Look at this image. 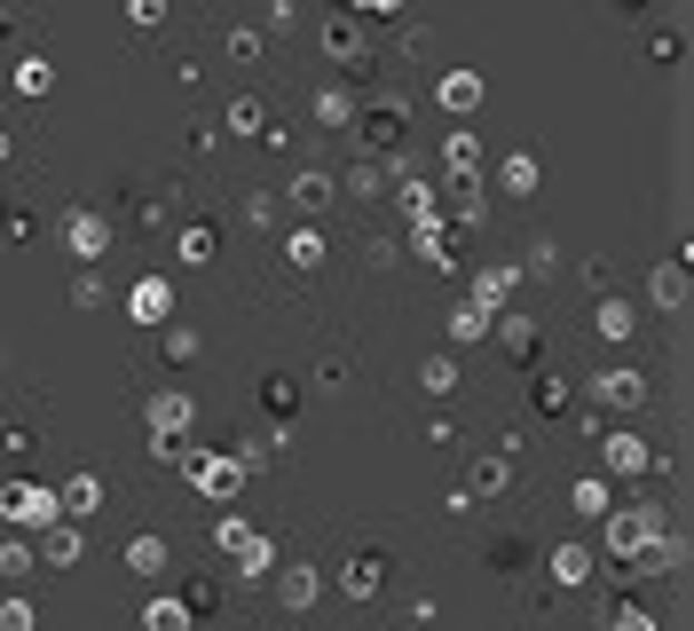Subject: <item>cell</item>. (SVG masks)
I'll list each match as a JSON object with an SVG mask.
<instances>
[{"instance_id": "obj_1", "label": "cell", "mask_w": 694, "mask_h": 631, "mask_svg": "<svg viewBox=\"0 0 694 631\" xmlns=\"http://www.w3.org/2000/svg\"><path fill=\"white\" fill-rule=\"evenodd\" d=\"M174 466H182V482H190L198 497H214V505H237V497H245V466H237V450H198V442H190Z\"/></svg>"}, {"instance_id": "obj_2", "label": "cell", "mask_w": 694, "mask_h": 631, "mask_svg": "<svg viewBox=\"0 0 694 631\" xmlns=\"http://www.w3.org/2000/svg\"><path fill=\"white\" fill-rule=\"evenodd\" d=\"M403 127H410V111H403L395 96H387V103H364L356 119H347V135H356V150H364V158H379V150L395 158V150H403Z\"/></svg>"}, {"instance_id": "obj_3", "label": "cell", "mask_w": 694, "mask_h": 631, "mask_svg": "<svg viewBox=\"0 0 694 631\" xmlns=\"http://www.w3.org/2000/svg\"><path fill=\"white\" fill-rule=\"evenodd\" d=\"M599 474L607 482H640V474H655V442L647 434H632V426H599Z\"/></svg>"}, {"instance_id": "obj_4", "label": "cell", "mask_w": 694, "mask_h": 631, "mask_svg": "<svg viewBox=\"0 0 694 631\" xmlns=\"http://www.w3.org/2000/svg\"><path fill=\"white\" fill-rule=\"evenodd\" d=\"M599 521H607V553H616V561H624V553H640V545H647V536L663 529V505H647V497H632V505H607Z\"/></svg>"}, {"instance_id": "obj_5", "label": "cell", "mask_w": 694, "mask_h": 631, "mask_svg": "<svg viewBox=\"0 0 694 631\" xmlns=\"http://www.w3.org/2000/svg\"><path fill=\"white\" fill-rule=\"evenodd\" d=\"M56 513H63V497L48 482H0V521H9V529H40Z\"/></svg>"}, {"instance_id": "obj_6", "label": "cell", "mask_w": 694, "mask_h": 631, "mask_svg": "<svg viewBox=\"0 0 694 631\" xmlns=\"http://www.w3.org/2000/svg\"><path fill=\"white\" fill-rule=\"evenodd\" d=\"M316 40H324V56H339L347 71H364V63H371V48H364V17H356V9L324 17V24H316Z\"/></svg>"}, {"instance_id": "obj_7", "label": "cell", "mask_w": 694, "mask_h": 631, "mask_svg": "<svg viewBox=\"0 0 694 631\" xmlns=\"http://www.w3.org/2000/svg\"><path fill=\"white\" fill-rule=\"evenodd\" d=\"M79 561H87V529L71 513L40 521V569H79Z\"/></svg>"}, {"instance_id": "obj_8", "label": "cell", "mask_w": 694, "mask_h": 631, "mask_svg": "<svg viewBox=\"0 0 694 631\" xmlns=\"http://www.w3.org/2000/svg\"><path fill=\"white\" fill-rule=\"evenodd\" d=\"M410 260H426V268H458V229H450L443 214L410 221Z\"/></svg>"}, {"instance_id": "obj_9", "label": "cell", "mask_w": 694, "mask_h": 631, "mask_svg": "<svg viewBox=\"0 0 694 631\" xmlns=\"http://www.w3.org/2000/svg\"><path fill=\"white\" fill-rule=\"evenodd\" d=\"M592 395H599L607 411H640L655 387H647V372H632V364H607V372H592Z\"/></svg>"}, {"instance_id": "obj_10", "label": "cell", "mask_w": 694, "mask_h": 631, "mask_svg": "<svg viewBox=\"0 0 694 631\" xmlns=\"http://www.w3.org/2000/svg\"><path fill=\"white\" fill-rule=\"evenodd\" d=\"M482 96H489V79H482V71H466V63L434 79V103H443L450 119H474V111H482Z\"/></svg>"}, {"instance_id": "obj_11", "label": "cell", "mask_w": 694, "mask_h": 631, "mask_svg": "<svg viewBox=\"0 0 694 631\" xmlns=\"http://www.w3.org/2000/svg\"><path fill=\"white\" fill-rule=\"evenodd\" d=\"M331 198H339V174H324V166H300L293 183H285V206H293V214H308V221H316Z\"/></svg>"}, {"instance_id": "obj_12", "label": "cell", "mask_w": 694, "mask_h": 631, "mask_svg": "<svg viewBox=\"0 0 694 631\" xmlns=\"http://www.w3.org/2000/svg\"><path fill=\"white\" fill-rule=\"evenodd\" d=\"M339 592L356 600V608H371V600L387 592V553H356V561H339Z\"/></svg>"}, {"instance_id": "obj_13", "label": "cell", "mask_w": 694, "mask_h": 631, "mask_svg": "<svg viewBox=\"0 0 694 631\" xmlns=\"http://www.w3.org/2000/svg\"><path fill=\"white\" fill-rule=\"evenodd\" d=\"M63 245H71L79 260H103V253H111V214H87V206L63 214Z\"/></svg>"}, {"instance_id": "obj_14", "label": "cell", "mask_w": 694, "mask_h": 631, "mask_svg": "<svg viewBox=\"0 0 694 631\" xmlns=\"http://www.w3.org/2000/svg\"><path fill=\"white\" fill-rule=\"evenodd\" d=\"M190 418H198V403H190L182 387H158V395L142 403V426H150V434H190Z\"/></svg>"}, {"instance_id": "obj_15", "label": "cell", "mask_w": 694, "mask_h": 631, "mask_svg": "<svg viewBox=\"0 0 694 631\" xmlns=\"http://www.w3.org/2000/svg\"><path fill=\"white\" fill-rule=\"evenodd\" d=\"M166 561H174V545H166L158 529L127 536V576H135V584H158V576H166Z\"/></svg>"}, {"instance_id": "obj_16", "label": "cell", "mask_w": 694, "mask_h": 631, "mask_svg": "<svg viewBox=\"0 0 694 631\" xmlns=\"http://www.w3.org/2000/svg\"><path fill=\"white\" fill-rule=\"evenodd\" d=\"M285 260L300 268V277H316V268L331 260V237H324V221H300V229H285Z\"/></svg>"}, {"instance_id": "obj_17", "label": "cell", "mask_w": 694, "mask_h": 631, "mask_svg": "<svg viewBox=\"0 0 694 631\" xmlns=\"http://www.w3.org/2000/svg\"><path fill=\"white\" fill-rule=\"evenodd\" d=\"M127 316H135V324H166V316H174V285H166V277H135V285H127Z\"/></svg>"}, {"instance_id": "obj_18", "label": "cell", "mask_w": 694, "mask_h": 631, "mask_svg": "<svg viewBox=\"0 0 694 631\" xmlns=\"http://www.w3.org/2000/svg\"><path fill=\"white\" fill-rule=\"evenodd\" d=\"M269 576H277V608H285V615H308V608L324 600V576H316V569H269Z\"/></svg>"}, {"instance_id": "obj_19", "label": "cell", "mask_w": 694, "mask_h": 631, "mask_svg": "<svg viewBox=\"0 0 694 631\" xmlns=\"http://www.w3.org/2000/svg\"><path fill=\"white\" fill-rule=\"evenodd\" d=\"M545 569H553V584H561V592H584V584L599 576L592 545H553V561H545Z\"/></svg>"}, {"instance_id": "obj_20", "label": "cell", "mask_w": 694, "mask_h": 631, "mask_svg": "<svg viewBox=\"0 0 694 631\" xmlns=\"http://www.w3.org/2000/svg\"><path fill=\"white\" fill-rule=\"evenodd\" d=\"M513 285H520V260H489V268H474V293H466V300L505 308V300H513Z\"/></svg>"}, {"instance_id": "obj_21", "label": "cell", "mask_w": 694, "mask_h": 631, "mask_svg": "<svg viewBox=\"0 0 694 631\" xmlns=\"http://www.w3.org/2000/svg\"><path fill=\"white\" fill-rule=\"evenodd\" d=\"M489 183H497L505 198H537V158H529V150H505V158L489 166Z\"/></svg>"}, {"instance_id": "obj_22", "label": "cell", "mask_w": 694, "mask_h": 631, "mask_svg": "<svg viewBox=\"0 0 694 631\" xmlns=\"http://www.w3.org/2000/svg\"><path fill=\"white\" fill-rule=\"evenodd\" d=\"M339 198H364V206H379V198H387V166H379V158H356V166L339 174Z\"/></svg>"}, {"instance_id": "obj_23", "label": "cell", "mask_w": 694, "mask_h": 631, "mask_svg": "<svg viewBox=\"0 0 694 631\" xmlns=\"http://www.w3.org/2000/svg\"><path fill=\"white\" fill-rule=\"evenodd\" d=\"M443 166H450V183H474V174H482V142H474V127H450V135H443Z\"/></svg>"}, {"instance_id": "obj_24", "label": "cell", "mask_w": 694, "mask_h": 631, "mask_svg": "<svg viewBox=\"0 0 694 631\" xmlns=\"http://www.w3.org/2000/svg\"><path fill=\"white\" fill-rule=\"evenodd\" d=\"M418 387H426V395H458V387H466V372H458V355H450V347H434L426 364H418Z\"/></svg>"}, {"instance_id": "obj_25", "label": "cell", "mask_w": 694, "mask_h": 631, "mask_svg": "<svg viewBox=\"0 0 694 631\" xmlns=\"http://www.w3.org/2000/svg\"><path fill=\"white\" fill-rule=\"evenodd\" d=\"M474 497H505L513 490V450H489V459H474Z\"/></svg>"}, {"instance_id": "obj_26", "label": "cell", "mask_w": 694, "mask_h": 631, "mask_svg": "<svg viewBox=\"0 0 694 631\" xmlns=\"http://www.w3.org/2000/svg\"><path fill=\"white\" fill-rule=\"evenodd\" d=\"M260 127H269V103H260V96H237V103L221 111V135H237V142H252Z\"/></svg>"}, {"instance_id": "obj_27", "label": "cell", "mask_w": 694, "mask_h": 631, "mask_svg": "<svg viewBox=\"0 0 694 631\" xmlns=\"http://www.w3.org/2000/svg\"><path fill=\"white\" fill-rule=\"evenodd\" d=\"M221 253V237H214V221H190L182 237H174V260H182V268H206Z\"/></svg>"}, {"instance_id": "obj_28", "label": "cell", "mask_w": 694, "mask_h": 631, "mask_svg": "<svg viewBox=\"0 0 694 631\" xmlns=\"http://www.w3.org/2000/svg\"><path fill=\"white\" fill-rule=\"evenodd\" d=\"M308 119H316V127H339V135H347V119H356V96H347V87H316Z\"/></svg>"}, {"instance_id": "obj_29", "label": "cell", "mask_w": 694, "mask_h": 631, "mask_svg": "<svg viewBox=\"0 0 694 631\" xmlns=\"http://www.w3.org/2000/svg\"><path fill=\"white\" fill-rule=\"evenodd\" d=\"M489 324H497V308H482V300H458V308H450V339H458V347L489 339Z\"/></svg>"}, {"instance_id": "obj_30", "label": "cell", "mask_w": 694, "mask_h": 631, "mask_svg": "<svg viewBox=\"0 0 694 631\" xmlns=\"http://www.w3.org/2000/svg\"><path fill=\"white\" fill-rule=\"evenodd\" d=\"M592 324H599V339H616V347H624V339L640 332V316H632V300H616V293H607V300L592 308Z\"/></svg>"}, {"instance_id": "obj_31", "label": "cell", "mask_w": 694, "mask_h": 631, "mask_svg": "<svg viewBox=\"0 0 694 631\" xmlns=\"http://www.w3.org/2000/svg\"><path fill=\"white\" fill-rule=\"evenodd\" d=\"M489 214V198H482V174H474V183H450V229H474Z\"/></svg>"}, {"instance_id": "obj_32", "label": "cell", "mask_w": 694, "mask_h": 631, "mask_svg": "<svg viewBox=\"0 0 694 631\" xmlns=\"http://www.w3.org/2000/svg\"><path fill=\"white\" fill-rule=\"evenodd\" d=\"M489 339H497L505 355H520V364L537 355V324H529V316H505V324H489Z\"/></svg>"}, {"instance_id": "obj_33", "label": "cell", "mask_w": 694, "mask_h": 631, "mask_svg": "<svg viewBox=\"0 0 694 631\" xmlns=\"http://www.w3.org/2000/svg\"><path fill=\"white\" fill-rule=\"evenodd\" d=\"M17 96H32V103L56 96V63L48 56H17Z\"/></svg>"}, {"instance_id": "obj_34", "label": "cell", "mask_w": 694, "mask_h": 631, "mask_svg": "<svg viewBox=\"0 0 694 631\" xmlns=\"http://www.w3.org/2000/svg\"><path fill=\"white\" fill-rule=\"evenodd\" d=\"M56 497H63V513H71V521H87V513L103 505V482H96V474H71V482H63Z\"/></svg>"}, {"instance_id": "obj_35", "label": "cell", "mask_w": 694, "mask_h": 631, "mask_svg": "<svg viewBox=\"0 0 694 631\" xmlns=\"http://www.w3.org/2000/svg\"><path fill=\"white\" fill-rule=\"evenodd\" d=\"M655 308H686V253H671L655 268Z\"/></svg>"}, {"instance_id": "obj_36", "label": "cell", "mask_w": 694, "mask_h": 631, "mask_svg": "<svg viewBox=\"0 0 694 631\" xmlns=\"http://www.w3.org/2000/svg\"><path fill=\"white\" fill-rule=\"evenodd\" d=\"M229 561H237V569H245V576L260 584V576H269V569H277V545H269V536H260V529H252V536H245V545H237Z\"/></svg>"}, {"instance_id": "obj_37", "label": "cell", "mask_w": 694, "mask_h": 631, "mask_svg": "<svg viewBox=\"0 0 694 631\" xmlns=\"http://www.w3.org/2000/svg\"><path fill=\"white\" fill-rule=\"evenodd\" d=\"M568 505H576V513H584V521H599V513H607V505H616V497H607V474H584V482H576V490H568Z\"/></svg>"}, {"instance_id": "obj_38", "label": "cell", "mask_w": 694, "mask_h": 631, "mask_svg": "<svg viewBox=\"0 0 694 631\" xmlns=\"http://www.w3.org/2000/svg\"><path fill=\"white\" fill-rule=\"evenodd\" d=\"M529 403H537V418H568V411H576L568 379H537V387H529Z\"/></svg>"}, {"instance_id": "obj_39", "label": "cell", "mask_w": 694, "mask_h": 631, "mask_svg": "<svg viewBox=\"0 0 694 631\" xmlns=\"http://www.w3.org/2000/svg\"><path fill=\"white\" fill-rule=\"evenodd\" d=\"M142 623H150V631H182V623H190V600H174V592H158V600L142 608Z\"/></svg>"}, {"instance_id": "obj_40", "label": "cell", "mask_w": 694, "mask_h": 631, "mask_svg": "<svg viewBox=\"0 0 694 631\" xmlns=\"http://www.w3.org/2000/svg\"><path fill=\"white\" fill-rule=\"evenodd\" d=\"M395 206H403V221H426V214H443V198H434L426 183H395Z\"/></svg>"}, {"instance_id": "obj_41", "label": "cell", "mask_w": 694, "mask_h": 631, "mask_svg": "<svg viewBox=\"0 0 694 631\" xmlns=\"http://www.w3.org/2000/svg\"><path fill=\"white\" fill-rule=\"evenodd\" d=\"M32 569H40V553L17 545V536H0V584H17V576H32Z\"/></svg>"}, {"instance_id": "obj_42", "label": "cell", "mask_w": 694, "mask_h": 631, "mask_svg": "<svg viewBox=\"0 0 694 631\" xmlns=\"http://www.w3.org/2000/svg\"><path fill=\"white\" fill-rule=\"evenodd\" d=\"M229 56H237V63H260V56H269V32H260V24H237V32H229Z\"/></svg>"}, {"instance_id": "obj_43", "label": "cell", "mask_w": 694, "mask_h": 631, "mask_svg": "<svg viewBox=\"0 0 694 631\" xmlns=\"http://www.w3.org/2000/svg\"><path fill=\"white\" fill-rule=\"evenodd\" d=\"M607 631H655V608H640V600H616V608H607Z\"/></svg>"}, {"instance_id": "obj_44", "label": "cell", "mask_w": 694, "mask_h": 631, "mask_svg": "<svg viewBox=\"0 0 694 631\" xmlns=\"http://www.w3.org/2000/svg\"><path fill=\"white\" fill-rule=\"evenodd\" d=\"M111 293H103V277H96V268H79V277H71V308H103Z\"/></svg>"}, {"instance_id": "obj_45", "label": "cell", "mask_w": 694, "mask_h": 631, "mask_svg": "<svg viewBox=\"0 0 694 631\" xmlns=\"http://www.w3.org/2000/svg\"><path fill=\"white\" fill-rule=\"evenodd\" d=\"M245 536H252V521H245V513H221V521H214V545H221V553H237Z\"/></svg>"}, {"instance_id": "obj_46", "label": "cell", "mask_w": 694, "mask_h": 631, "mask_svg": "<svg viewBox=\"0 0 694 631\" xmlns=\"http://www.w3.org/2000/svg\"><path fill=\"white\" fill-rule=\"evenodd\" d=\"M198 355V332L190 324H166V364H190Z\"/></svg>"}, {"instance_id": "obj_47", "label": "cell", "mask_w": 694, "mask_h": 631, "mask_svg": "<svg viewBox=\"0 0 694 631\" xmlns=\"http://www.w3.org/2000/svg\"><path fill=\"white\" fill-rule=\"evenodd\" d=\"M269 459H277V434H269V442H237V466H245V474H260Z\"/></svg>"}, {"instance_id": "obj_48", "label": "cell", "mask_w": 694, "mask_h": 631, "mask_svg": "<svg viewBox=\"0 0 694 631\" xmlns=\"http://www.w3.org/2000/svg\"><path fill=\"white\" fill-rule=\"evenodd\" d=\"M127 24H142V32H158V24H166V0H127Z\"/></svg>"}, {"instance_id": "obj_49", "label": "cell", "mask_w": 694, "mask_h": 631, "mask_svg": "<svg viewBox=\"0 0 694 631\" xmlns=\"http://www.w3.org/2000/svg\"><path fill=\"white\" fill-rule=\"evenodd\" d=\"M245 229H252V237L277 229V198H245Z\"/></svg>"}, {"instance_id": "obj_50", "label": "cell", "mask_w": 694, "mask_h": 631, "mask_svg": "<svg viewBox=\"0 0 694 631\" xmlns=\"http://www.w3.org/2000/svg\"><path fill=\"white\" fill-rule=\"evenodd\" d=\"M0 631H32V600H0Z\"/></svg>"}, {"instance_id": "obj_51", "label": "cell", "mask_w": 694, "mask_h": 631, "mask_svg": "<svg viewBox=\"0 0 694 631\" xmlns=\"http://www.w3.org/2000/svg\"><path fill=\"white\" fill-rule=\"evenodd\" d=\"M364 260H371V268H395V260H403V245H395V237H371V245H364Z\"/></svg>"}, {"instance_id": "obj_52", "label": "cell", "mask_w": 694, "mask_h": 631, "mask_svg": "<svg viewBox=\"0 0 694 631\" xmlns=\"http://www.w3.org/2000/svg\"><path fill=\"white\" fill-rule=\"evenodd\" d=\"M553 260H561V245H553V237H537V245H529V268H537V277H553Z\"/></svg>"}, {"instance_id": "obj_53", "label": "cell", "mask_w": 694, "mask_h": 631, "mask_svg": "<svg viewBox=\"0 0 694 631\" xmlns=\"http://www.w3.org/2000/svg\"><path fill=\"white\" fill-rule=\"evenodd\" d=\"M269 411H300V387L293 379H269Z\"/></svg>"}, {"instance_id": "obj_54", "label": "cell", "mask_w": 694, "mask_h": 631, "mask_svg": "<svg viewBox=\"0 0 694 631\" xmlns=\"http://www.w3.org/2000/svg\"><path fill=\"white\" fill-rule=\"evenodd\" d=\"M269 24H277V32H293V24H300V0H269Z\"/></svg>"}, {"instance_id": "obj_55", "label": "cell", "mask_w": 694, "mask_h": 631, "mask_svg": "<svg viewBox=\"0 0 694 631\" xmlns=\"http://www.w3.org/2000/svg\"><path fill=\"white\" fill-rule=\"evenodd\" d=\"M356 17H403V0H347Z\"/></svg>"}, {"instance_id": "obj_56", "label": "cell", "mask_w": 694, "mask_h": 631, "mask_svg": "<svg viewBox=\"0 0 694 631\" xmlns=\"http://www.w3.org/2000/svg\"><path fill=\"white\" fill-rule=\"evenodd\" d=\"M9 158H17V135H9V127H0V166H9Z\"/></svg>"}]
</instances>
